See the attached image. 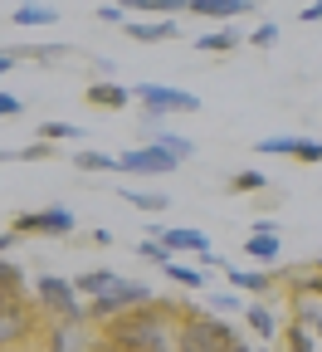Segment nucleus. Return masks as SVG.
Segmentation results:
<instances>
[{
	"label": "nucleus",
	"instance_id": "28",
	"mask_svg": "<svg viewBox=\"0 0 322 352\" xmlns=\"http://www.w3.org/2000/svg\"><path fill=\"white\" fill-rule=\"evenodd\" d=\"M205 303H210V314H244V298L235 289H215V294H205Z\"/></svg>",
	"mask_w": 322,
	"mask_h": 352
},
{
	"label": "nucleus",
	"instance_id": "7",
	"mask_svg": "<svg viewBox=\"0 0 322 352\" xmlns=\"http://www.w3.org/2000/svg\"><path fill=\"white\" fill-rule=\"evenodd\" d=\"M78 230V215L69 206H44V210H25L10 220V235H49V240H64Z\"/></svg>",
	"mask_w": 322,
	"mask_h": 352
},
{
	"label": "nucleus",
	"instance_id": "6",
	"mask_svg": "<svg viewBox=\"0 0 322 352\" xmlns=\"http://www.w3.org/2000/svg\"><path fill=\"white\" fill-rule=\"evenodd\" d=\"M147 303H157V294L142 284V279H122L113 294H103V298H93L88 303V323H113V318H122V314H132V308H147Z\"/></svg>",
	"mask_w": 322,
	"mask_h": 352
},
{
	"label": "nucleus",
	"instance_id": "40",
	"mask_svg": "<svg viewBox=\"0 0 322 352\" xmlns=\"http://www.w3.org/2000/svg\"><path fill=\"white\" fill-rule=\"evenodd\" d=\"M93 69H98V74H103V83H113V74H117V64H113V59H103V54H98V59H93Z\"/></svg>",
	"mask_w": 322,
	"mask_h": 352
},
{
	"label": "nucleus",
	"instance_id": "37",
	"mask_svg": "<svg viewBox=\"0 0 322 352\" xmlns=\"http://www.w3.org/2000/svg\"><path fill=\"white\" fill-rule=\"evenodd\" d=\"M298 162H322V138H303V147H298Z\"/></svg>",
	"mask_w": 322,
	"mask_h": 352
},
{
	"label": "nucleus",
	"instance_id": "16",
	"mask_svg": "<svg viewBox=\"0 0 322 352\" xmlns=\"http://www.w3.org/2000/svg\"><path fill=\"white\" fill-rule=\"evenodd\" d=\"M122 30H127L137 44H166V39H176V34H181V25H176V20H127Z\"/></svg>",
	"mask_w": 322,
	"mask_h": 352
},
{
	"label": "nucleus",
	"instance_id": "46",
	"mask_svg": "<svg viewBox=\"0 0 322 352\" xmlns=\"http://www.w3.org/2000/svg\"><path fill=\"white\" fill-rule=\"evenodd\" d=\"M259 352H273V347H259Z\"/></svg>",
	"mask_w": 322,
	"mask_h": 352
},
{
	"label": "nucleus",
	"instance_id": "39",
	"mask_svg": "<svg viewBox=\"0 0 322 352\" xmlns=\"http://www.w3.org/2000/svg\"><path fill=\"white\" fill-rule=\"evenodd\" d=\"M15 64H20V50H0V78H5Z\"/></svg>",
	"mask_w": 322,
	"mask_h": 352
},
{
	"label": "nucleus",
	"instance_id": "19",
	"mask_svg": "<svg viewBox=\"0 0 322 352\" xmlns=\"http://www.w3.org/2000/svg\"><path fill=\"white\" fill-rule=\"evenodd\" d=\"M10 20L20 30H39V25H54L59 20V6H39V0H20V6L10 10Z\"/></svg>",
	"mask_w": 322,
	"mask_h": 352
},
{
	"label": "nucleus",
	"instance_id": "3",
	"mask_svg": "<svg viewBox=\"0 0 322 352\" xmlns=\"http://www.w3.org/2000/svg\"><path fill=\"white\" fill-rule=\"evenodd\" d=\"M235 342H240V333L225 318L191 314V308H186V318H181V328H176V352H229Z\"/></svg>",
	"mask_w": 322,
	"mask_h": 352
},
{
	"label": "nucleus",
	"instance_id": "17",
	"mask_svg": "<svg viewBox=\"0 0 322 352\" xmlns=\"http://www.w3.org/2000/svg\"><path fill=\"white\" fill-rule=\"evenodd\" d=\"M15 298H30L25 294V270H20V259L0 254V308H10Z\"/></svg>",
	"mask_w": 322,
	"mask_h": 352
},
{
	"label": "nucleus",
	"instance_id": "1",
	"mask_svg": "<svg viewBox=\"0 0 322 352\" xmlns=\"http://www.w3.org/2000/svg\"><path fill=\"white\" fill-rule=\"evenodd\" d=\"M181 318H186V308H181L176 298H157L147 308H132V314L113 318L103 328V338H113L122 352H176V328Z\"/></svg>",
	"mask_w": 322,
	"mask_h": 352
},
{
	"label": "nucleus",
	"instance_id": "13",
	"mask_svg": "<svg viewBox=\"0 0 322 352\" xmlns=\"http://www.w3.org/2000/svg\"><path fill=\"white\" fill-rule=\"evenodd\" d=\"M240 44H244V34H240L235 25H220V30H200V34H196V50H200V54H235Z\"/></svg>",
	"mask_w": 322,
	"mask_h": 352
},
{
	"label": "nucleus",
	"instance_id": "2",
	"mask_svg": "<svg viewBox=\"0 0 322 352\" xmlns=\"http://www.w3.org/2000/svg\"><path fill=\"white\" fill-rule=\"evenodd\" d=\"M34 303L49 323H73V328L88 323V303L78 298L73 279H64V274H39L34 279Z\"/></svg>",
	"mask_w": 322,
	"mask_h": 352
},
{
	"label": "nucleus",
	"instance_id": "21",
	"mask_svg": "<svg viewBox=\"0 0 322 352\" xmlns=\"http://www.w3.org/2000/svg\"><path fill=\"white\" fill-rule=\"evenodd\" d=\"M34 138H39V142H49V147H59V142H83L88 132H83L78 122H59V118H49V122H39V127H34Z\"/></svg>",
	"mask_w": 322,
	"mask_h": 352
},
{
	"label": "nucleus",
	"instance_id": "15",
	"mask_svg": "<svg viewBox=\"0 0 322 352\" xmlns=\"http://www.w3.org/2000/svg\"><path fill=\"white\" fill-rule=\"evenodd\" d=\"M88 103L103 108V113H117V108H127V103H132V88H122L117 78H113V83L93 78V83H88Z\"/></svg>",
	"mask_w": 322,
	"mask_h": 352
},
{
	"label": "nucleus",
	"instance_id": "33",
	"mask_svg": "<svg viewBox=\"0 0 322 352\" xmlns=\"http://www.w3.org/2000/svg\"><path fill=\"white\" fill-rule=\"evenodd\" d=\"M137 254H142L147 264H161V270H166V264H171V254H166V245H157V240H137Z\"/></svg>",
	"mask_w": 322,
	"mask_h": 352
},
{
	"label": "nucleus",
	"instance_id": "8",
	"mask_svg": "<svg viewBox=\"0 0 322 352\" xmlns=\"http://www.w3.org/2000/svg\"><path fill=\"white\" fill-rule=\"evenodd\" d=\"M117 166H122L127 176H171L181 162H176V157H166L161 147L142 142V147H127V152L117 157Z\"/></svg>",
	"mask_w": 322,
	"mask_h": 352
},
{
	"label": "nucleus",
	"instance_id": "14",
	"mask_svg": "<svg viewBox=\"0 0 322 352\" xmlns=\"http://www.w3.org/2000/svg\"><path fill=\"white\" fill-rule=\"evenodd\" d=\"M117 284H122V274H113V270H83V274L73 279V289H78V298H83V303H93V298L113 294Z\"/></svg>",
	"mask_w": 322,
	"mask_h": 352
},
{
	"label": "nucleus",
	"instance_id": "23",
	"mask_svg": "<svg viewBox=\"0 0 322 352\" xmlns=\"http://www.w3.org/2000/svg\"><path fill=\"white\" fill-rule=\"evenodd\" d=\"M225 191H229V196H254V191H268V176H264L259 166H249V171H235V176L225 182Z\"/></svg>",
	"mask_w": 322,
	"mask_h": 352
},
{
	"label": "nucleus",
	"instance_id": "29",
	"mask_svg": "<svg viewBox=\"0 0 322 352\" xmlns=\"http://www.w3.org/2000/svg\"><path fill=\"white\" fill-rule=\"evenodd\" d=\"M303 138H259V152L264 157H298Z\"/></svg>",
	"mask_w": 322,
	"mask_h": 352
},
{
	"label": "nucleus",
	"instance_id": "27",
	"mask_svg": "<svg viewBox=\"0 0 322 352\" xmlns=\"http://www.w3.org/2000/svg\"><path fill=\"white\" fill-rule=\"evenodd\" d=\"M127 10H142V15H181V10H191V0H132Z\"/></svg>",
	"mask_w": 322,
	"mask_h": 352
},
{
	"label": "nucleus",
	"instance_id": "9",
	"mask_svg": "<svg viewBox=\"0 0 322 352\" xmlns=\"http://www.w3.org/2000/svg\"><path fill=\"white\" fill-rule=\"evenodd\" d=\"M147 240H157V245H166V254L176 259V254H210V235H200V230H186V226H152L147 230Z\"/></svg>",
	"mask_w": 322,
	"mask_h": 352
},
{
	"label": "nucleus",
	"instance_id": "20",
	"mask_svg": "<svg viewBox=\"0 0 322 352\" xmlns=\"http://www.w3.org/2000/svg\"><path fill=\"white\" fill-rule=\"evenodd\" d=\"M147 142H152V147H161V152H166V157H176V162H191V157H196V142H191V138H181L176 127H161V132H152Z\"/></svg>",
	"mask_w": 322,
	"mask_h": 352
},
{
	"label": "nucleus",
	"instance_id": "42",
	"mask_svg": "<svg viewBox=\"0 0 322 352\" xmlns=\"http://www.w3.org/2000/svg\"><path fill=\"white\" fill-rule=\"evenodd\" d=\"M10 245H15V235H10V230H0V254H5Z\"/></svg>",
	"mask_w": 322,
	"mask_h": 352
},
{
	"label": "nucleus",
	"instance_id": "43",
	"mask_svg": "<svg viewBox=\"0 0 322 352\" xmlns=\"http://www.w3.org/2000/svg\"><path fill=\"white\" fill-rule=\"evenodd\" d=\"M229 352H259V347H249V342L240 338V342H235V347H229Z\"/></svg>",
	"mask_w": 322,
	"mask_h": 352
},
{
	"label": "nucleus",
	"instance_id": "31",
	"mask_svg": "<svg viewBox=\"0 0 322 352\" xmlns=\"http://www.w3.org/2000/svg\"><path fill=\"white\" fill-rule=\"evenodd\" d=\"M249 44H254V50H273V44H279V20H264V25H254Z\"/></svg>",
	"mask_w": 322,
	"mask_h": 352
},
{
	"label": "nucleus",
	"instance_id": "11",
	"mask_svg": "<svg viewBox=\"0 0 322 352\" xmlns=\"http://www.w3.org/2000/svg\"><path fill=\"white\" fill-rule=\"evenodd\" d=\"M244 323H249V333H254L259 342H273V338H284V323H279V308H273V303H264V298L244 303Z\"/></svg>",
	"mask_w": 322,
	"mask_h": 352
},
{
	"label": "nucleus",
	"instance_id": "5",
	"mask_svg": "<svg viewBox=\"0 0 322 352\" xmlns=\"http://www.w3.org/2000/svg\"><path fill=\"white\" fill-rule=\"evenodd\" d=\"M39 333H44V323H39L34 298H15L10 308H0V352H25Z\"/></svg>",
	"mask_w": 322,
	"mask_h": 352
},
{
	"label": "nucleus",
	"instance_id": "34",
	"mask_svg": "<svg viewBox=\"0 0 322 352\" xmlns=\"http://www.w3.org/2000/svg\"><path fill=\"white\" fill-rule=\"evenodd\" d=\"M127 6H93V20H103V25H127Z\"/></svg>",
	"mask_w": 322,
	"mask_h": 352
},
{
	"label": "nucleus",
	"instance_id": "10",
	"mask_svg": "<svg viewBox=\"0 0 322 352\" xmlns=\"http://www.w3.org/2000/svg\"><path fill=\"white\" fill-rule=\"evenodd\" d=\"M225 284L235 289V294H259L264 303L279 298V274L254 270V264H249V270H244V264H229V270H225Z\"/></svg>",
	"mask_w": 322,
	"mask_h": 352
},
{
	"label": "nucleus",
	"instance_id": "24",
	"mask_svg": "<svg viewBox=\"0 0 322 352\" xmlns=\"http://www.w3.org/2000/svg\"><path fill=\"white\" fill-rule=\"evenodd\" d=\"M166 279L171 284H181V289H191V294H200L210 279H205V270H196V264H181V259H171L166 264Z\"/></svg>",
	"mask_w": 322,
	"mask_h": 352
},
{
	"label": "nucleus",
	"instance_id": "22",
	"mask_svg": "<svg viewBox=\"0 0 322 352\" xmlns=\"http://www.w3.org/2000/svg\"><path fill=\"white\" fill-rule=\"evenodd\" d=\"M244 254H249V264H279L284 240H279V235H249V240H244Z\"/></svg>",
	"mask_w": 322,
	"mask_h": 352
},
{
	"label": "nucleus",
	"instance_id": "32",
	"mask_svg": "<svg viewBox=\"0 0 322 352\" xmlns=\"http://www.w3.org/2000/svg\"><path fill=\"white\" fill-rule=\"evenodd\" d=\"M69 50H59V44H39V50H20V59H34V64H59Z\"/></svg>",
	"mask_w": 322,
	"mask_h": 352
},
{
	"label": "nucleus",
	"instance_id": "4",
	"mask_svg": "<svg viewBox=\"0 0 322 352\" xmlns=\"http://www.w3.org/2000/svg\"><path fill=\"white\" fill-rule=\"evenodd\" d=\"M132 103L147 118H176V113H200V98L191 88H171V83H132Z\"/></svg>",
	"mask_w": 322,
	"mask_h": 352
},
{
	"label": "nucleus",
	"instance_id": "35",
	"mask_svg": "<svg viewBox=\"0 0 322 352\" xmlns=\"http://www.w3.org/2000/svg\"><path fill=\"white\" fill-rule=\"evenodd\" d=\"M44 157H54V147H49V142H25V147L15 152V162H44Z\"/></svg>",
	"mask_w": 322,
	"mask_h": 352
},
{
	"label": "nucleus",
	"instance_id": "38",
	"mask_svg": "<svg viewBox=\"0 0 322 352\" xmlns=\"http://www.w3.org/2000/svg\"><path fill=\"white\" fill-rule=\"evenodd\" d=\"M249 235H279V220H273V215H259Z\"/></svg>",
	"mask_w": 322,
	"mask_h": 352
},
{
	"label": "nucleus",
	"instance_id": "41",
	"mask_svg": "<svg viewBox=\"0 0 322 352\" xmlns=\"http://www.w3.org/2000/svg\"><path fill=\"white\" fill-rule=\"evenodd\" d=\"M298 20H303V25H322V0H317V6H308Z\"/></svg>",
	"mask_w": 322,
	"mask_h": 352
},
{
	"label": "nucleus",
	"instance_id": "18",
	"mask_svg": "<svg viewBox=\"0 0 322 352\" xmlns=\"http://www.w3.org/2000/svg\"><path fill=\"white\" fill-rule=\"evenodd\" d=\"M83 342V328H73V323H44V333H39V352H73Z\"/></svg>",
	"mask_w": 322,
	"mask_h": 352
},
{
	"label": "nucleus",
	"instance_id": "30",
	"mask_svg": "<svg viewBox=\"0 0 322 352\" xmlns=\"http://www.w3.org/2000/svg\"><path fill=\"white\" fill-rule=\"evenodd\" d=\"M284 338H288V352H317V342H312V333H308L303 323H288Z\"/></svg>",
	"mask_w": 322,
	"mask_h": 352
},
{
	"label": "nucleus",
	"instance_id": "26",
	"mask_svg": "<svg viewBox=\"0 0 322 352\" xmlns=\"http://www.w3.org/2000/svg\"><path fill=\"white\" fill-rule=\"evenodd\" d=\"M73 166H78V171H122L117 157H108V152H88V147L73 152Z\"/></svg>",
	"mask_w": 322,
	"mask_h": 352
},
{
	"label": "nucleus",
	"instance_id": "12",
	"mask_svg": "<svg viewBox=\"0 0 322 352\" xmlns=\"http://www.w3.org/2000/svg\"><path fill=\"white\" fill-rule=\"evenodd\" d=\"M191 15H200V20H240V15H254V0H191Z\"/></svg>",
	"mask_w": 322,
	"mask_h": 352
},
{
	"label": "nucleus",
	"instance_id": "25",
	"mask_svg": "<svg viewBox=\"0 0 322 352\" xmlns=\"http://www.w3.org/2000/svg\"><path fill=\"white\" fill-rule=\"evenodd\" d=\"M117 196H122L127 206H137V210H147V215H157V210H166V206H171L161 191H137V186H117Z\"/></svg>",
	"mask_w": 322,
	"mask_h": 352
},
{
	"label": "nucleus",
	"instance_id": "44",
	"mask_svg": "<svg viewBox=\"0 0 322 352\" xmlns=\"http://www.w3.org/2000/svg\"><path fill=\"white\" fill-rule=\"evenodd\" d=\"M0 162H15V152H10V147H0Z\"/></svg>",
	"mask_w": 322,
	"mask_h": 352
},
{
	"label": "nucleus",
	"instance_id": "45",
	"mask_svg": "<svg viewBox=\"0 0 322 352\" xmlns=\"http://www.w3.org/2000/svg\"><path fill=\"white\" fill-rule=\"evenodd\" d=\"M312 338H322V323H317V328H312Z\"/></svg>",
	"mask_w": 322,
	"mask_h": 352
},
{
	"label": "nucleus",
	"instance_id": "36",
	"mask_svg": "<svg viewBox=\"0 0 322 352\" xmlns=\"http://www.w3.org/2000/svg\"><path fill=\"white\" fill-rule=\"evenodd\" d=\"M20 113H25V98H15V94L0 88V118H20Z\"/></svg>",
	"mask_w": 322,
	"mask_h": 352
}]
</instances>
